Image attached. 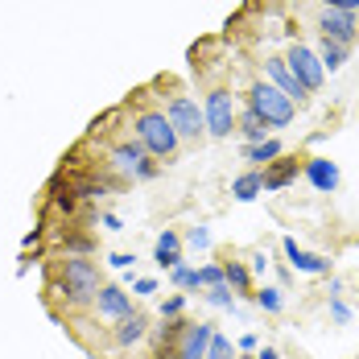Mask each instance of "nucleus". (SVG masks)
Here are the masks:
<instances>
[{
	"mask_svg": "<svg viewBox=\"0 0 359 359\" xmlns=\"http://www.w3.org/2000/svg\"><path fill=\"white\" fill-rule=\"evenodd\" d=\"M133 137L141 141V149L153 157V161H174L178 149H182L174 124L165 120V111H157V108L137 111V120H133Z\"/></svg>",
	"mask_w": 359,
	"mask_h": 359,
	"instance_id": "obj_1",
	"label": "nucleus"
},
{
	"mask_svg": "<svg viewBox=\"0 0 359 359\" xmlns=\"http://www.w3.org/2000/svg\"><path fill=\"white\" fill-rule=\"evenodd\" d=\"M100 269H95V260H87V256H67L62 260V273H58V297L67 302V306H87V302H95V293H100Z\"/></svg>",
	"mask_w": 359,
	"mask_h": 359,
	"instance_id": "obj_2",
	"label": "nucleus"
},
{
	"mask_svg": "<svg viewBox=\"0 0 359 359\" xmlns=\"http://www.w3.org/2000/svg\"><path fill=\"white\" fill-rule=\"evenodd\" d=\"M108 165L124 182H149V178H157V170H161V161H153V157L141 149L137 137H133V141H116V144H111Z\"/></svg>",
	"mask_w": 359,
	"mask_h": 359,
	"instance_id": "obj_3",
	"label": "nucleus"
},
{
	"mask_svg": "<svg viewBox=\"0 0 359 359\" xmlns=\"http://www.w3.org/2000/svg\"><path fill=\"white\" fill-rule=\"evenodd\" d=\"M248 108L269 124V128H285V124H293V116H297V108H293V100H285L273 83H252L248 91Z\"/></svg>",
	"mask_w": 359,
	"mask_h": 359,
	"instance_id": "obj_4",
	"label": "nucleus"
},
{
	"mask_svg": "<svg viewBox=\"0 0 359 359\" xmlns=\"http://www.w3.org/2000/svg\"><path fill=\"white\" fill-rule=\"evenodd\" d=\"M165 120L174 124L178 141H203V137H207L203 108H198L190 95H170V100H165Z\"/></svg>",
	"mask_w": 359,
	"mask_h": 359,
	"instance_id": "obj_5",
	"label": "nucleus"
},
{
	"mask_svg": "<svg viewBox=\"0 0 359 359\" xmlns=\"http://www.w3.org/2000/svg\"><path fill=\"white\" fill-rule=\"evenodd\" d=\"M236 95L227 91V87H215V91H207V104H203V120H207V137H231L236 133Z\"/></svg>",
	"mask_w": 359,
	"mask_h": 359,
	"instance_id": "obj_6",
	"label": "nucleus"
},
{
	"mask_svg": "<svg viewBox=\"0 0 359 359\" xmlns=\"http://www.w3.org/2000/svg\"><path fill=\"white\" fill-rule=\"evenodd\" d=\"M285 67L293 71V79H297L306 91H318V87H323V79H326L323 62H318V54H314L310 46H302V41H297V46L285 54Z\"/></svg>",
	"mask_w": 359,
	"mask_h": 359,
	"instance_id": "obj_7",
	"label": "nucleus"
},
{
	"mask_svg": "<svg viewBox=\"0 0 359 359\" xmlns=\"http://www.w3.org/2000/svg\"><path fill=\"white\" fill-rule=\"evenodd\" d=\"M318 29H323L326 41L347 46V50H351V41L359 37L355 13H339V8H323V13H318Z\"/></svg>",
	"mask_w": 359,
	"mask_h": 359,
	"instance_id": "obj_8",
	"label": "nucleus"
},
{
	"mask_svg": "<svg viewBox=\"0 0 359 359\" xmlns=\"http://www.w3.org/2000/svg\"><path fill=\"white\" fill-rule=\"evenodd\" d=\"M281 248H285V260H289V269H293V273H310V277H326V273H330V260L318 256V252H306L293 236L281 240Z\"/></svg>",
	"mask_w": 359,
	"mask_h": 359,
	"instance_id": "obj_9",
	"label": "nucleus"
},
{
	"mask_svg": "<svg viewBox=\"0 0 359 359\" xmlns=\"http://www.w3.org/2000/svg\"><path fill=\"white\" fill-rule=\"evenodd\" d=\"M95 314L100 318H111V323H120V318H128L133 314V297L124 293L120 285H100V293H95Z\"/></svg>",
	"mask_w": 359,
	"mask_h": 359,
	"instance_id": "obj_10",
	"label": "nucleus"
},
{
	"mask_svg": "<svg viewBox=\"0 0 359 359\" xmlns=\"http://www.w3.org/2000/svg\"><path fill=\"white\" fill-rule=\"evenodd\" d=\"M302 174H306V182H310L318 194H334V190H339V165H334L330 157H306V161H302Z\"/></svg>",
	"mask_w": 359,
	"mask_h": 359,
	"instance_id": "obj_11",
	"label": "nucleus"
},
{
	"mask_svg": "<svg viewBox=\"0 0 359 359\" xmlns=\"http://www.w3.org/2000/svg\"><path fill=\"white\" fill-rule=\"evenodd\" d=\"M264 74L273 79V87H277L285 100H293V104H306V100H310V91H306V87L293 79V71L285 67V58H269V62H264Z\"/></svg>",
	"mask_w": 359,
	"mask_h": 359,
	"instance_id": "obj_12",
	"label": "nucleus"
},
{
	"mask_svg": "<svg viewBox=\"0 0 359 359\" xmlns=\"http://www.w3.org/2000/svg\"><path fill=\"white\" fill-rule=\"evenodd\" d=\"M211 334H215V326H211V323H186L182 343H178V359H207Z\"/></svg>",
	"mask_w": 359,
	"mask_h": 359,
	"instance_id": "obj_13",
	"label": "nucleus"
},
{
	"mask_svg": "<svg viewBox=\"0 0 359 359\" xmlns=\"http://www.w3.org/2000/svg\"><path fill=\"white\" fill-rule=\"evenodd\" d=\"M297 174H302V165H297V157H277L273 165H264V194H277V190H285V186H293L297 182Z\"/></svg>",
	"mask_w": 359,
	"mask_h": 359,
	"instance_id": "obj_14",
	"label": "nucleus"
},
{
	"mask_svg": "<svg viewBox=\"0 0 359 359\" xmlns=\"http://www.w3.org/2000/svg\"><path fill=\"white\" fill-rule=\"evenodd\" d=\"M111 339H116V347H137V343H144L149 339V318H144L141 310H133L128 318L116 323V334Z\"/></svg>",
	"mask_w": 359,
	"mask_h": 359,
	"instance_id": "obj_15",
	"label": "nucleus"
},
{
	"mask_svg": "<svg viewBox=\"0 0 359 359\" xmlns=\"http://www.w3.org/2000/svg\"><path fill=\"white\" fill-rule=\"evenodd\" d=\"M153 260H157L161 269H174V264H182V236L174 231V227H165V231L157 236V244H153Z\"/></svg>",
	"mask_w": 359,
	"mask_h": 359,
	"instance_id": "obj_16",
	"label": "nucleus"
},
{
	"mask_svg": "<svg viewBox=\"0 0 359 359\" xmlns=\"http://www.w3.org/2000/svg\"><path fill=\"white\" fill-rule=\"evenodd\" d=\"M236 133L244 137V144L269 141V124H264V120H260L252 108H240V116H236Z\"/></svg>",
	"mask_w": 359,
	"mask_h": 359,
	"instance_id": "obj_17",
	"label": "nucleus"
},
{
	"mask_svg": "<svg viewBox=\"0 0 359 359\" xmlns=\"http://www.w3.org/2000/svg\"><path fill=\"white\" fill-rule=\"evenodd\" d=\"M260 194H264V178H260V170H248V174L231 178V198H236V203H256Z\"/></svg>",
	"mask_w": 359,
	"mask_h": 359,
	"instance_id": "obj_18",
	"label": "nucleus"
},
{
	"mask_svg": "<svg viewBox=\"0 0 359 359\" xmlns=\"http://www.w3.org/2000/svg\"><path fill=\"white\" fill-rule=\"evenodd\" d=\"M223 285L231 293H252V269L244 260H227L223 264Z\"/></svg>",
	"mask_w": 359,
	"mask_h": 359,
	"instance_id": "obj_19",
	"label": "nucleus"
},
{
	"mask_svg": "<svg viewBox=\"0 0 359 359\" xmlns=\"http://www.w3.org/2000/svg\"><path fill=\"white\" fill-rule=\"evenodd\" d=\"M281 153H285V144L277 141V137H269V141H260V144H244V157L256 161V165H273Z\"/></svg>",
	"mask_w": 359,
	"mask_h": 359,
	"instance_id": "obj_20",
	"label": "nucleus"
},
{
	"mask_svg": "<svg viewBox=\"0 0 359 359\" xmlns=\"http://www.w3.org/2000/svg\"><path fill=\"white\" fill-rule=\"evenodd\" d=\"M347 54H351L347 46H334V41H326V37H323V46H318V62H323V71H330V74L347 67Z\"/></svg>",
	"mask_w": 359,
	"mask_h": 359,
	"instance_id": "obj_21",
	"label": "nucleus"
},
{
	"mask_svg": "<svg viewBox=\"0 0 359 359\" xmlns=\"http://www.w3.org/2000/svg\"><path fill=\"white\" fill-rule=\"evenodd\" d=\"M252 297H256V306H260L264 314H281V310H285V293H281L277 285H264V289H256Z\"/></svg>",
	"mask_w": 359,
	"mask_h": 359,
	"instance_id": "obj_22",
	"label": "nucleus"
},
{
	"mask_svg": "<svg viewBox=\"0 0 359 359\" xmlns=\"http://www.w3.org/2000/svg\"><path fill=\"white\" fill-rule=\"evenodd\" d=\"M62 248H67V256H91L95 240L87 231H62Z\"/></svg>",
	"mask_w": 359,
	"mask_h": 359,
	"instance_id": "obj_23",
	"label": "nucleus"
},
{
	"mask_svg": "<svg viewBox=\"0 0 359 359\" xmlns=\"http://www.w3.org/2000/svg\"><path fill=\"white\" fill-rule=\"evenodd\" d=\"M170 281H174V289H203L198 285V269H190V264H174Z\"/></svg>",
	"mask_w": 359,
	"mask_h": 359,
	"instance_id": "obj_24",
	"label": "nucleus"
},
{
	"mask_svg": "<svg viewBox=\"0 0 359 359\" xmlns=\"http://www.w3.org/2000/svg\"><path fill=\"white\" fill-rule=\"evenodd\" d=\"M203 297H207L215 310H236V293H231L227 285H211L207 293H203Z\"/></svg>",
	"mask_w": 359,
	"mask_h": 359,
	"instance_id": "obj_25",
	"label": "nucleus"
},
{
	"mask_svg": "<svg viewBox=\"0 0 359 359\" xmlns=\"http://www.w3.org/2000/svg\"><path fill=\"white\" fill-rule=\"evenodd\" d=\"M236 355V347H231V339H223V334H211V347H207V359H231Z\"/></svg>",
	"mask_w": 359,
	"mask_h": 359,
	"instance_id": "obj_26",
	"label": "nucleus"
},
{
	"mask_svg": "<svg viewBox=\"0 0 359 359\" xmlns=\"http://www.w3.org/2000/svg\"><path fill=\"white\" fill-rule=\"evenodd\" d=\"M182 310H186V293H170L161 302V318H182Z\"/></svg>",
	"mask_w": 359,
	"mask_h": 359,
	"instance_id": "obj_27",
	"label": "nucleus"
},
{
	"mask_svg": "<svg viewBox=\"0 0 359 359\" xmlns=\"http://www.w3.org/2000/svg\"><path fill=\"white\" fill-rule=\"evenodd\" d=\"M198 285L203 289L223 285V264H203V269H198Z\"/></svg>",
	"mask_w": 359,
	"mask_h": 359,
	"instance_id": "obj_28",
	"label": "nucleus"
},
{
	"mask_svg": "<svg viewBox=\"0 0 359 359\" xmlns=\"http://www.w3.org/2000/svg\"><path fill=\"white\" fill-rule=\"evenodd\" d=\"M186 244H190V248H211V231L198 223V227H190V231H186Z\"/></svg>",
	"mask_w": 359,
	"mask_h": 359,
	"instance_id": "obj_29",
	"label": "nucleus"
},
{
	"mask_svg": "<svg viewBox=\"0 0 359 359\" xmlns=\"http://www.w3.org/2000/svg\"><path fill=\"white\" fill-rule=\"evenodd\" d=\"M330 318H334V323H351V310H347L343 297H330Z\"/></svg>",
	"mask_w": 359,
	"mask_h": 359,
	"instance_id": "obj_30",
	"label": "nucleus"
},
{
	"mask_svg": "<svg viewBox=\"0 0 359 359\" xmlns=\"http://www.w3.org/2000/svg\"><path fill=\"white\" fill-rule=\"evenodd\" d=\"M133 260H137L133 252H111V256H108V264H111V269H133Z\"/></svg>",
	"mask_w": 359,
	"mask_h": 359,
	"instance_id": "obj_31",
	"label": "nucleus"
},
{
	"mask_svg": "<svg viewBox=\"0 0 359 359\" xmlns=\"http://www.w3.org/2000/svg\"><path fill=\"white\" fill-rule=\"evenodd\" d=\"M133 293L149 297V293H157V281H153V277H137V281H133Z\"/></svg>",
	"mask_w": 359,
	"mask_h": 359,
	"instance_id": "obj_32",
	"label": "nucleus"
},
{
	"mask_svg": "<svg viewBox=\"0 0 359 359\" xmlns=\"http://www.w3.org/2000/svg\"><path fill=\"white\" fill-rule=\"evenodd\" d=\"M323 8H339V13H359V0H323Z\"/></svg>",
	"mask_w": 359,
	"mask_h": 359,
	"instance_id": "obj_33",
	"label": "nucleus"
},
{
	"mask_svg": "<svg viewBox=\"0 0 359 359\" xmlns=\"http://www.w3.org/2000/svg\"><path fill=\"white\" fill-rule=\"evenodd\" d=\"M256 347H260V339H256V334H252V330H248V334H240V351H248V355H252V351H256Z\"/></svg>",
	"mask_w": 359,
	"mask_h": 359,
	"instance_id": "obj_34",
	"label": "nucleus"
},
{
	"mask_svg": "<svg viewBox=\"0 0 359 359\" xmlns=\"http://www.w3.org/2000/svg\"><path fill=\"white\" fill-rule=\"evenodd\" d=\"M252 273H264V269H269V252H256V256H252V264H248Z\"/></svg>",
	"mask_w": 359,
	"mask_h": 359,
	"instance_id": "obj_35",
	"label": "nucleus"
},
{
	"mask_svg": "<svg viewBox=\"0 0 359 359\" xmlns=\"http://www.w3.org/2000/svg\"><path fill=\"white\" fill-rule=\"evenodd\" d=\"M100 223H104L108 231H124V223H120V215H111V211H108V215H104V219H100Z\"/></svg>",
	"mask_w": 359,
	"mask_h": 359,
	"instance_id": "obj_36",
	"label": "nucleus"
},
{
	"mask_svg": "<svg viewBox=\"0 0 359 359\" xmlns=\"http://www.w3.org/2000/svg\"><path fill=\"white\" fill-rule=\"evenodd\" d=\"M256 359H281L277 347H256Z\"/></svg>",
	"mask_w": 359,
	"mask_h": 359,
	"instance_id": "obj_37",
	"label": "nucleus"
},
{
	"mask_svg": "<svg viewBox=\"0 0 359 359\" xmlns=\"http://www.w3.org/2000/svg\"><path fill=\"white\" fill-rule=\"evenodd\" d=\"M244 359H256V351H252V355H244Z\"/></svg>",
	"mask_w": 359,
	"mask_h": 359,
	"instance_id": "obj_38",
	"label": "nucleus"
}]
</instances>
